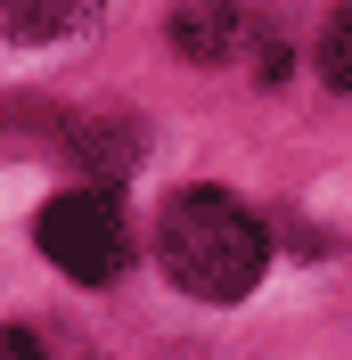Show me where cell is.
Instances as JSON below:
<instances>
[{
	"mask_svg": "<svg viewBox=\"0 0 352 360\" xmlns=\"http://www.w3.org/2000/svg\"><path fill=\"white\" fill-rule=\"evenodd\" d=\"M156 254L172 270V287H189L197 303H246L263 287L270 229L230 188H180L164 205V221H156Z\"/></svg>",
	"mask_w": 352,
	"mask_h": 360,
	"instance_id": "1",
	"label": "cell"
},
{
	"mask_svg": "<svg viewBox=\"0 0 352 360\" xmlns=\"http://www.w3.org/2000/svg\"><path fill=\"white\" fill-rule=\"evenodd\" d=\"M66 148H74V164L99 172V180H123L139 164V131L132 123H107V115H99V123H66Z\"/></svg>",
	"mask_w": 352,
	"mask_h": 360,
	"instance_id": "5",
	"label": "cell"
},
{
	"mask_svg": "<svg viewBox=\"0 0 352 360\" xmlns=\"http://www.w3.org/2000/svg\"><path fill=\"white\" fill-rule=\"evenodd\" d=\"M99 17V0H0V33L8 41H66Z\"/></svg>",
	"mask_w": 352,
	"mask_h": 360,
	"instance_id": "4",
	"label": "cell"
},
{
	"mask_svg": "<svg viewBox=\"0 0 352 360\" xmlns=\"http://www.w3.org/2000/svg\"><path fill=\"white\" fill-rule=\"evenodd\" d=\"M246 33H254V25H246L238 0H172V49H180V58H197V66L238 58Z\"/></svg>",
	"mask_w": 352,
	"mask_h": 360,
	"instance_id": "3",
	"label": "cell"
},
{
	"mask_svg": "<svg viewBox=\"0 0 352 360\" xmlns=\"http://www.w3.org/2000/svg\"><path fill=\"white\" fill-rule=\"evenodd\" d=\"M0 360H49V344L33 328H0Z\"/></svg>",
	"mask_w": 352,
	"mask_h": 360,
	"instance_id": "7",
	"label": "cell"
},
{
	"mask_svg": "<svg viewBox=\"0 0 352 360\" xmlns=\"http://www.w3.org/2000/svg\"><path fill=\"white\" fill-rule=\"evenodd\" d=\"M33 238H42V254L66 278H82V287H107L115 270H123V213H115L107 188H74V197H49L42 221H33Z\"/></svg>",
	"mask_w": 352,
	"mask_h": 360,
	"instance_id": "2",
	"label": "cell"
},
{
	"mask_svg": "<svg viewBox=\"0 0 352 360\" xmlns=\"http://www.w3.org/2000/svg\"><path fill=\"white\" fill-rule=\"evenodd\" d=\"M320 82H328V90H344V98H352V0L336 8L328 25H320Z\"/></svg>",
	"mask_w": 352,
	"mask_h": 360,
	"instance_id": "6",
	"label": "cell"
}]
</instances>
